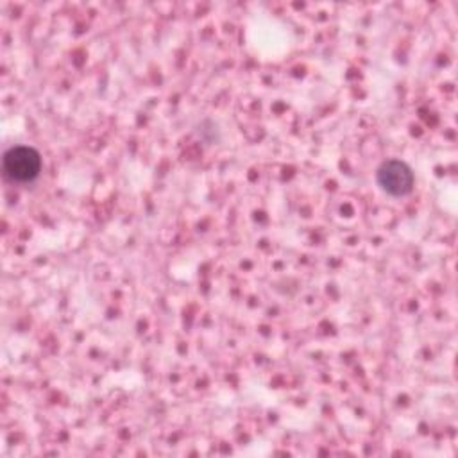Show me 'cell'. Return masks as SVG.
I'll use <instances>...</instances> for the list:
<instances>
[{"label": "cell", "instance_id": "1", "mask_svg": "<svg viewBox=\"0 0 458 458\" xmlns=\"http://www.w3.org/2000/svg\"><path fill=\"white\" fill-rule=\"evenodd\" d=\"M4 175L13 182H30L41 172V156L36 148L18 145L4 154Z\"/></svg>", "mask_w": 458, "mask_h": 458}, {"label": "cell", "instance_id": "2", "mask_svg": "<svg viewBox=\"0 0 458 458\" xmlns=\"http://www.w3.org/2000/svg\"><path fill=\"white\" fill-rule=\"evenodd\" d=\"M377 184L383 191H386L392 197H403L408 195L413 188V172L410 166L403 161L390 159L385 161L376 174Z\"/></svg>", "mask_w": 458, "mask_h": 458}]
</instances>
